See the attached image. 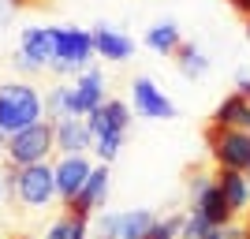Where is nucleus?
Wrapping results in <instances>:
<instances>
[{"label": "nucleus", "instance_id": "f257e3e1", "mask_svg": "<svg viewBox=\"0 0 250 239\" xmlns=\"http://www.w3.org/2000/svg\"><path fill=\"white\" fill-rule=\"evenodd\" d=\"M45 112L42 94L26 83H8L0 86V135H15L22 127L38 124Z\"/></svg>", "mask_w": 250, "mask_h": 239}, {"label": "nucleus", "instance_id": "f03ea898", "mask_svg": "<svg viewBox=\"0 0 250 239\" xmlns=\"http://www.w3.org/2000/svg\"><path fill=\"white\" fill-rule=\"evenodd\" d=\"M56 150V120H38V124L22 127L15 135H8V146L4 153L15 168H26V165H45V157Z\"/></svg>", "mask_w": 250, "mask_h": 239}, {"label": "nucleus", "instance_id": "7ed1b4c3", "mask_svg": "<svg viewBox=\"0 0 250 239\" xmlns=\"http://www.w3.org/2000/svg\"><path fill=\"white\" fill-rule=\"evenodd\" d=\"M206 146L217 168H231V172H250V131H235V127H220L209 120L206 124Z\"/></svg>", "mask_w": 250, "mask_h": 239}, {"label": "nucleus", "instance_id": "20e7f679", "mask_svg": "<svg viewBox=\"0 0 250 239\" xmlns=\"http://www.w3.org/2000/svg\"><path fill=\"white\" fill-rule=\"evenodd\" d=\"M11 198L22 202V206H49L52 195H56V172L49 165H26V168H15L11 165Z\"/></svg>", "mask_w": 250, "mask_h": 239}, {"label": "nucleus", "instance_id": "39448f33", "mask_svg": "<svg viewBox=\"0 0 250 239\" xmlns=\"http://www.w3.org/2000/svg\"><path fill=\"white\" fill-rule=\"evenodd\" d=\"M97 56L94 49V34L90 30H75V26H56V60L49 64L52 71H86L90 60Z\"/></svg>", "mask_w": 250, "mask_h": 239}, {"label": "nucleus", "instance_id": "423d86ee", "mask_svg": "<svg viewBox=\"0 0 250 239\" xmlns=\"http://www.w3.org/2000/svg\"><path fill=\"white\" fill-rule=\"evenodd\" d=\"M190 195H194V213H202L209 224H220V228H224V224L235 220V213H231V206L224 202L213 172L194 168V172H190Z\"/></svg>", "mask_w": 250, "mask_h": 239}, {"label": "nucleus", "instance_id": "0eeeda50", "mask_svg": "<svg viewBox=\"0 0 250 239\" xmlns=\"http://www.w3.org/2000/svg\"><path fill=\"white\" fill-rule=\"evenodd\" d=\"M97 105H104V79H101V71L86 67V71L75 79V86H67V112L71 116H90Z\"/></svg>", "mask_w": 250, "mask_h": 239}, {"label": "nucleus", "instance_id": "6e6552de", "mask_svg": "<svg viewBox=\"0 0 250 239\" xmlns=\"http://www.w3.org/2000/svg\"><path fill=\"white\" fill-rule=\"evenodd\" d=\"M52 172H56V195H60V202H63V206H71L75 198H79V191L86 187V179H90L94 168L86 165L83 153H71V157H63Z\"/></svg>", "mask_w": 250, "mask_h": 239}, {"label": "nucleus", "instance_id": "1a4fd4ad", "mask_svg": "<svg viewBox=\"0 0 250 239\" xmlns=\"http://www.w3.org/2000/svg\"><path fill=\"white\" fill-rule=\"evenodd\" d=\"M135 112L138 116H146V120H172L176 116V105L165 97V90H157L153 79H135Z\"/></svg>", "mask_w": 250, "mask_h": 239}, {"label": "nucleus", "instance_id": "9d476101", "mask_svg": "<svg viewBox=\"0 0 250 239\" xmlns=\"http://www.w3.org/2000/svg\"><path fill=\"white\" fill-rule=\"evenodd\" d=\"M127 124H131V109L124 101H104L97 105L86 127H90V135L94 138H104V135H127Z\"/></svg>", "mask_w": 250, "mask_h": 239}, {"label": "nucleus", "instance_id": "9b49d317", "mask_svg": "<svg viewBox=\"0 0 250 239\" xmlns=\"http://www.w3.org/2000/svg\"><path fill=\"white\" fill-rule=\"evenodd\" d=\"M22 56H30V64L38 67H49L56 60V26H30V30H22Z\"/></svg>", "mask_w": 250, "mask_h": 239}, {"label": "nucleus", "instance_id": "f8f14e48", "mask_svg": "<svg viewBox=\"0 0 250 239\" xmlns=\"http://www.w3.org/2000/svg\"><path fill=\"white\" fill-rule=\"evenodd\" d=\"M213 179H217L224 202L231 206V213L239 217L243 209L250 206V179H247V172H231V168H217L213 165Z\"/></svg>", "mask_w": 250, "mask_h": 239}, {"label": "nucleus", "instance_id": "ddd939ff", "mask_svg": "<svg viewBox=\"0 0 250 239\" xmlns=\"http://www.w3.org/2000/svg\"><path fill=\"white\" fill-rule=\"evenodd\" d=\"M94 146V135H90V127H86V120H79V116H63V120H56V150H63V153H83V150H90Z\"/></svg>", "mask_w": 250, "mask_h": 239}, {"label": "nucleus", "instance_id": "4468645a", "mask_svg": "<svg viewBox=\"0 0 250 239\" xmlns=\"http://www.w3.org/2000/svg\"><path fill=\"white\" fill-rule=\"evenodd\" d=\"M94 34V49H97V56L101 60H131V52H135V42L127 38L124 30H116V26H97V30H90Z\"/></svg>", "mask_w": 250, "mask_h": 239}, {"label": "nucleus", "instance_id": "2eb2a0df", "mask_svg": "<svg viewBox=\"0 0 250 239\" xmlns=\"http://www.w3.org/2000/svg\"><path fill=\"white\" fill-rule=\"evenodd\" d=\"M104 195H108V165L94 168V172H90V179H86V187L79 191V198H75L71 206H63V209H75V213L90 217V213L104 202Z\"/></svg>", "mask_w": 250, "mask_h": 239}, {"label": "nucleus", "instance_id": "dca6fc26", "mask_svg": "<svg viewBox=\"0 0 250 239\" xmlns=\"http://www.w3.org/2000/svg\"><path fill=\"white\" fill-rule=\"evenodd\" d=\"M213 124L220 127H235V131H250V101L243 94H228L217 105L213 112Z\"/></svg>", "mask_w": 250, "mask_h": 239}, {"label": "nucleus", "instance_id": "f3484780", "mask_svg": "<svg viewBox=\"0 0 250 239\" xmlns=\"http://www.w3.org/2000/svg\"><path fill=\"white\" fill-rule=\"evenodd\" d=\"M153 224H157V217L149 213V209L116 213V232H112V239H146Z\"/></svg>", "mask_w": 250, "mask_h": 239}, {"label": "nucleus", "instance_id": "a211bd4d", "mask_svg": "<svg viewBox=\"0 0 250 239\" xmlns=\"http://www.w3.org/2000/svg\"><path fill=\"white\" fill-rule=\"evenodd\" d=\"M146 45L157 56H176L179 45H183V30H179L176 22H157L153 30L146 34Z\"/></svg>", "mask_w": 250, "mask_h": 239}, {"label": "nucleus", "instance_id": "6ab92c4d", "mask_svg": "<svg viewBox=\"0 0 250 239\" xmlns=\"http://www.w3.org/2000/svg\"><path fill=\"white\" fill-rule=\"evenodd\" d=\"M86 220H90V217L75 213V209H63V217L49 228L45 239H86Z\"/></svg>", "mask_w": 250, "mask_h": 239}, {"label": "nucleus", "instance_id": "aec40b11", "mask_svg": "<svg viewBox=\"0 0 250 239\" xmlns=\"http://www.w3.org/2000/svg\"><path fill=\"white\" fill-rule=\"evenodd\" d=\"M176 64H179V71L187 75V79H202V75L209 71L206 52H202V49H194L190 42H183V45H179V52H176Z\"/></svg>", "mask_w": 250, "mask_h": 239}, {"label": "nucleus", "instance_id": "412c9836", "mask_svg": "<svg viewBox=\"0 0 250 239\" xmlns=\"http://www.w3.org/2000/svg\"><path fill=\"white\" fill-rule=\"evenodd\" d=\"M120 146H124V135H104V138H94V153L108 165V161L120 153Z\"/></svg>", "mask_w": 250, "mask_h": 239}, {"label": "nucleus", "instance_id": "4be33fe9", "mask_svg": "<svg viewBox=\"0 0 250 239\" xmlns=\"http://www.w3.org/2000/svg\"><path fill=\"white\" fill-rule=\"evenodd\" d=\"M228 4H231L235 11H239V15H243L247 22H250V0H228Z\"/></svg>", "mask_w": 250, "mask_h": 239}, {"label": "nucleus", "instance_id": "5701e85b", "mask_svg": "<svg viewBox=\"0 0 250 239\" xmlns=\"http://www.w3.org/2000/svg\"><path fill=\"white\" fill-rule=\"evenodd\" d=\"M235 94H243V97L250 101V75H243L239 83H235Z\"/></svg>", "mask_w": 250, "mask_h": 239}, {"label": "nucleus", "instance_id": "b1692460", "mask_svg": "<svg viewBox=\"0 0 250 239\" xmlns=\"http://www.w3.org/2000/svg\"><path fill=\"white\" fill-rule=\"evenodd\" d=\"M4 146H8V142H4V135H0V150H4Z\"/></svg>", "mask_w": 250, "mask_h": 239}, {"label": "nucleus", "instance_id": "393cba45", "mask_svg": "<svg viewBox=\"0 0 250 239\" xmlns=\"http://www.w3.org/2000/svg\"><path fill=\"white\" fill-rule=\"evenodd\" d=\"M247 228H250V217H247Z\"/></svg>", "mask_w": 250, "mask_h": 239}, {"label": "nucleus", "instance_id": "a878e982", "mask_svg": "<svg viewBox=\"0 0 250 239\" xmlns=\"http://www.w3.org/2000/svg\"><path fill=\"white\" fill-rule=\"evenodd\" d=\"M247 179H250V172H247Z\"/></svg>", "mask_w": 250, "mask_h": 239}]
</instances>
